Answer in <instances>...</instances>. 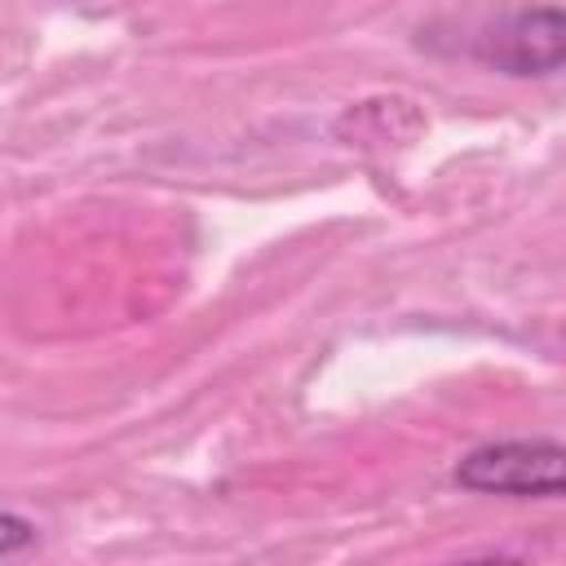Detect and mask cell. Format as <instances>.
<instances>
[{"mask_svg":"<svg viewBox=\"0 0 566 566\" xmlns=\"http://www.w3.org/2000/svg\"><path fill=\"white\" fill-rule=\"evenodd\" d=\"M460 53L500 71V75H557L566 71V9L557 4H517L482 22H469Z\"/></svg>","mask_w":566,"mask_h":566,"instance_id":"obj_1","label":"cell"},{"mask_svg":"<svg viewBox=\"0 0 566 566\" xmlns=\"http://www.w3.org/2000/svg\"><path fill=\"white\" fill-rule=\"evenodd\" d=\"M455 482L473 495H513V500L566 495V442L504 438L473 447L469 455H460Z\"/></svg>","mask_w":566,"mask_h":566,"instance_id":"obj_2","label":"cell"},{"mask_svg":"<svg viewBox=\"0 0 566 566\" xmlns=\"http://www.w3.org/2000/svg\"><path fill=\"white\" fill-rule=\"evenodd\" d=\"M0 526H4V531H0V553H4V557H9V553H18L27 539H35V535H31L35 526H31V522H22L18 513H4V517H0Z\"/></svg>","mask_w":566,"mask_h":566,"instance_id":"obj_3","label":"cell"}]
</instances>
